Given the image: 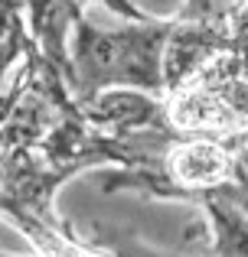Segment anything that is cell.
Returning a JSON list of instances; mask_svg holds the SVG:
<instances>
[{"instance_id":"obj_1","label":"cell","mask_w":248,"mask_h":257,"mask_svg":"<svg viewBox=\"0 0 248 257\" xmlns=\"http://www.w3.org/2000/svg\"><path fill=\"white\" fill-rule=\"evenodd\" d=\"M75 62L72 88L82 107L105 91H144L167 98V46L173 20H147L121 33H102L75 17Z\"/></svg>"},{"instance_id":"obj_2","label":"cell","mask_w":248,"mask_h":257,"mask_svg":"<svg viewBox=\"0 0 248 257\" xmlns=\"http://www.w3.org/2000/svg\"><path fill=\"white\" fill-rule=\"evenodd\" d=\"M219 4H225V7H235V4H242V0H219Z\"/></svg>"}]
</instances>
